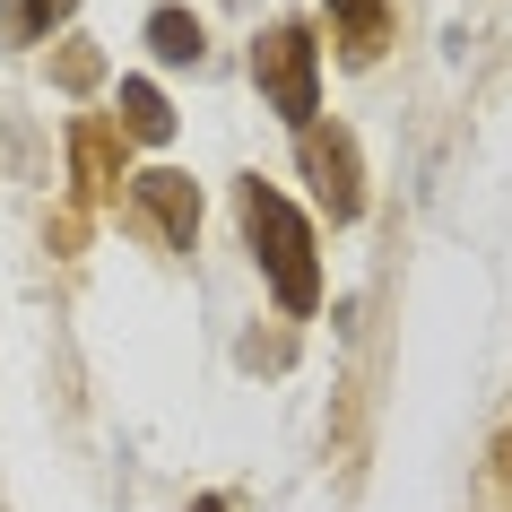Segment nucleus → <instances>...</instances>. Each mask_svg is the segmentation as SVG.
Instances as JSON below:
<instances>
[{
    "label": "nucleus",
    "mask_w": 512,
    "mask_h": 512,
    "mask_svg": "<svg viewBox=\"0 0 512 512\" xmlns=\"http://www.w3.org/2000/svg\"><path fill=\"white\" fill-rule=\"evenodd\" d=\"M131 200H139V217H148L174 252H191V243H200V183H191V174L148 165V174H131Z\"/></svg>",
    "instance_id": "20e7f679"
},
{
    "label": "nucleus",
    "mask_w": 512,
    "mask_h": 512,
    "mask_svg": "<svg viewBox=\"0 0 512 512\" xmlns=\"http://www.w3.org/2000/svg\"><path fill=\"white\" fill-rule=\"evenodd\" d=\"M235 217H243V243H252V261L270 278V296L287 313H313L322 304V261H313V226L296 217V200L261 174H243L235 183Z\"/></svg>",
    "instance_id": "f257e3e1"
},
{
    "label": "nucleus",
    "mask_w": 512,
    "mask_h": 512,
    "mask_svg": "<svg viewBox=\"0 0 512 512\" xmlns=\"http://www.w3.org/2000/svg\"><path fill=\"white\" fill-rule=\"evenodd\" d=\"M296 157H304V183H313V200L330 209V226H348V217H365V165H356V139L339 131V122H313V131H296Z\"/></svg>",
    "instance_id": "7ed1b4c3"
},
{
    "label": "nucleus",
    "mask_w": 512,
    "mask_h": 512,
    "mask_svg": "<svg viewBox=\"0 0 512 512\" xmlns=\"http://www.w3.org/2000/svg\"><path fill=\"white\" fill-rule=\"evenodd\" d=\"M330 27H339V53L365 70L391 44V0H330Z\"/></svg>",
    "instance_id": "423d86ee"
},
{
    "label": "nucleus",
    "mask_w": 512,
    "mask_h": 512,
    "mask_svg": "<svg viewBox=\"0 0 512 512\" xmlns=\"http://www.w3.org/2000/svg\"><path fill=\"white\" fill-rule=\"evenodd\" d=\"M252 79H261V96H270V113L287 131H313V122H322V44H313L304 18H270V27H261Z\"/></svg>",
    "instance_id": "f03ea898"
},
{
    "label": "nucleus",
    "mask_w": 512,
    "mask_h": 512,
    "mask_svg": "<svg viewBox=\"0 0 512 512\" xmlns=\"http://www.w3.org/2000/svg\"><path fill=\"white\" fill-rule=\"evenodd\" d=\"M148 53H157V61H200V53H209V35H200L191 9H157V18H148Z\"/></svg>",
    "instance_id": "0eeeda50"
},
{
    "label": "nucleus",
    "mask_w": 512,
    "mask_h": 512,
    "mask_svg": "<svg viewBox=\"0 0 512 512\" xmlns=\"http://www.w3.org/2000/svg\"><path fill=\"white\" fill-rule=\"evenodd\" d=\"M191 512H226V495H200V504H191Z\"/></svg>",
    "instance_id": "9b49d317"
},
{
    "label": "nucleus",
    "mask_w": 512,
    "mask_h": 512,
    "mask_svg": "<svg viewBox=\"0 0 512 512\" xmlns=\"http://www.w3.org/2000/svg\"><path fill=\"white\" fill-rule=\"evenodd\" d=\"M113 131L139 139V148H165V139H174V105H165L148 79H122V96H113Z\"/></svg>",
    "instance_id": "39448f33"
},
{
    "label": "nucleus",
    "mask_w": 512,
    "mask_h": 512,
    "mask_svg": "<svg viewBox=\"0 0 512 512\" xmlns=\"http://www.w3.org/2000/svg\"><path fill=\"white\" fill-rule=\"evenodd\" d=\"M79 0H0V35L9 44H35V35L53 27V18H70Z\"/></svg>",
    "instance_id": "1a4fd4ad"
},
{
    "label": "nucleus",
    "mask_w": 512,
    "mask_h": 512,
    "mask_svg": "<svg viewBox=\"0 0 512 512\" xmlns=\"http://www.w3.org/2000/svg\"><path fill=\"white\" fill-rule=\"evenodd\" d=\"M70 157H79V191L113 183V131L105 122H79V131H70Z\"/></svg>",
    "instance_id": "6e6552de"
},
{
    "label": "nucleus",
    "mask_w": 512,
    "mask_h": 512,
    "mask_svg": "<svg viewBox=\"0 0 512 512\" xmlns=\"http://www.w3.org/2000/svg\"><path fill=\"white\" fill-rule=\"evenodd\" d=\"M96 70H105V61H96V44H79V35H70V44H61V87H96Z\"/></svg>",
    "instance_id": "9d476101"
},
{
    "label": "nucleus",
    "mask_w": 512,
    "mask_h": 512,
    "mask_svg": "<svg viewBox=\"0 0 512 512\" xmlns=\"http://www.w3.org/2000/svg\"><path fill=\"white\" fill-rule=\"evenodd\" d=\"M495 460H504V478H512V434H504V443H495Z\"/></svg>",
    "instance_id": "f8f14e48"
}]
</instances>
